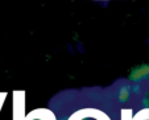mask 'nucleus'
I'll use <instances>...</instances> for the list:
<instances>
[{
  "instance_id": "1",
  "label": "nucleus",
  "mask_w": 149,
  "mask_h": 120,
  "mask_svg": "<svg viewBox=\"0 0 149 120\" xmlns=\"http://www.w3.org/2000/svg\"><path fill=\"white\" fill-rule=\"evenodd\" d=\"M90 114H91V110H86V111L78 112L79 117H81L82 120H108L107 116H104V115L100 114L99 111H94V115H90ZM70 120H74V119L71 117Z\"/></svg>"
}]
</instances>
